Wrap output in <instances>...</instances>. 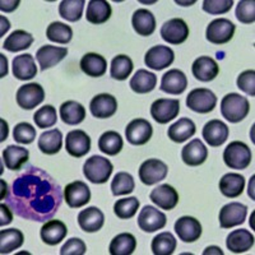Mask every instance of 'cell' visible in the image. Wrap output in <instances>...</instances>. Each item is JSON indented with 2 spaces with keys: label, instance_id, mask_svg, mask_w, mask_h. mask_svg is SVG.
Instances as JSON below:
<instances>
[{
  "label": "cell",
  "instance_id": "10",
  "mask_svg": "<svg viewBox=\"0 0 255 255\" xmlns=\"http://www.w3.org/2000/svg\"><path fill=\"white\" fill-rule=\"evenodd\" d=\"M161 36L168 44H183L189 37V26L181 18H172L161 27Z\"/></svg>",
  "mask_w": 255,
  "mask_h": 255
},
{
  "label": "cell",
  "instance_id": "46",
  "mask_svg": "<svg viewBox=\"0 0 255 255\" xmlns=\"http://www.w3.org/2000/svg\"><path fill=\"white\" fill-rule=\"evenodd\" d=\"M135 183L130 174L128 172H118L111 181V191L115 197L127 195L133 193Z\"/></svg>",
  "mask_w": 255,
  "mask_h": 255
},
{
  "label": "cell",
  "instance_id": "5",
  "mask_svg": "<svg viewBox=\"0 0 255 255\" xmlns=\"http://www.w3.org/2000/svg\"><path fill=\"white\" fill-rule=\"evenodd\" d=\"M217 105V97L208 88H195L186 97V106L198 114H208Z\"/></svg>",
  "mask_w": 255,
  "mask_h": 255
},
{
  "label": "cell",
  "instance_id": "55",
  "mask_svg": "<svg viewBox=\"0 0 255 255\" xmlns=\"http://www.w3.org/2000/svg\"><path fill=\"white\" fill-rule=\"evenodd\" d=\"M19 5V1H1L0 3V9L3 10V12H13L14 9L18 8Z\"/></svg>",
  "mask_w": 255,
  "mask_h": 255
},
{
  "label": "cell",
  "instance_id": "54",
  "mask_svg": "<svg viewBox=\"0 0 255 255\" xmlns=\"http://www.w3.org/2000/svg\"><path fill=\"white\" fill-rule=\"evenodd\" d=\"M0 212H1V217H0V220H1L0 221V225H1V226H6V225H9V223L12 222L13 215L6 204H0Z\"/></svg>",
  "mask_w": 255,
  "mask_h": 255
},
{
  "label": "cell",
  "instance_id": "40",
  "mask_svg": "<svg viewBox=\"0 0 255 255\" xmlns=\"http://www.w3.org/2000/svg\"><path fill=\"white\" fill-rule=\"evenodd\" d=\"M136 248V239L129 232L119 234L111 240L109 252L111 255H130Z\"/></svg>",
  "mask_w": 255,
  "mask_h": 255
},
{
  "label": "cell",
  "instance_id": "2",
  "mask_svg": "<svg viewBox=\"0 0 255 255\" xmlns=\"http://www.w3.org/2000/svg\"><path fill=\"white\" fill-rule=\"evenodd\" d=\"M250 104L247 97L239 93H229L221 101V114L230 123H240L248 116Z\"/></svg>",
  "mask_w": 255,
  "mask_h": 255
},
{
  "label": "cell",
  "instance_id": "17",
  "mask_svg": "<svg viewBox=\"0 0 255 255\" xmlns=\"http://www.w3.org/2000/svg\"><path fill=\"white\" fill-rule=\"evenodd\" d=\"M90 110L97 119H108L118 111V100L109 93H100L91 101Z\"/></svg>",
  "mask_w": 255,
  "mask_h": 255
},
{
  "label": "cell",
  "instance_id": "43",
  "mask_svg": "<svg viewBox=\"0 0 255 255\" xmlns=\"http://www.w3.org/2000/svg\"><path fill=\"white\" fill-rule=\"evenodd\" d=\"M133 61L127 55H118L111 61L110 76L116 81H125L133 72Z\"/></svg>",
  "mask_w": 255,
  "mask_h": 255
},
{
  "label": "cell",
  "instance_id": "35",
  "mask_svg": "<svg viewBox=\"0 0 255 255\" xmlns=\"http://www.w3.org/2000/svg\"><path fill=\"white\" fill-rule=\"evenodd\" d=\"M59 115L67 125H78L86 118V109L77 101H67L61 104Z\"/></svg>",
  "mask_w": 255,
  "mask_h": 255
},
{
  "label": "cell",
  "instance_id": "28",
  "mask_svg": "<svg viewBox=\"0 0 255 255\" xmlns=\"http://www.w3.org/2000/svg\"><path fill=\"white\" fill-rule=\"evenodd\" d=\"M254 245V236L248 230H234L230 232V235L227 236L226 247L230 252L235 253V254H240V253H245L250 250Z\"/></svg>",
  "mask_w": 255,
  "mask_h": 255
},
{
  "label": "cell",
  "instance_id": "31",
  "mask_svg": "<svg viewBox=\"0 0 255 255\" xmlns=\"http://www.w3.org/2000/svg\"><path fill=\"white\" fill-rule=\"evenodd\" d=\"M195 131L197 129H195L194 122L189 118H181L168 128L167 135L172 142L183 143L194 135Z\"/></svg>",
  "mask_w": 255,
  "mask_h": 255
},
{
  "label": "cell",
  "instance_id": "1",
  "mask_svg": "<svg viewBox=\"0 0 255 255\" xmlns=\"http://www.w3.org/2000/svg\"><path fill=\"white\" fill-rule=\"evenodd\" d=\"M63 202V190L46 171L28 166L13 181L6 203L24 220L46 222L51 220Z\"/></svg>",
  "mask_w": 255,
  "mask_h": 255
},
{
  "label": "cell",
  "instance_id": "26",
  "mask_svg": "<svg viewBox=\"0 0 255 255\" xmlns=\"http://www.w3.org/2000/svg\"><path fill=\"white\" fill-rule=\"evenodd\" d=\"M79 67H81L82 72L87 74L88 77L99 78V77L105 76V73L108 70V61L100 54L88 52L81 59Z\"/></svg>",
  "mask_w": 255,
  "mask_h": 255
},
{
  "label": "cell",
  "instance_id": "39",
  "mask_svg": "<svg viewBox=\"0 0 255 255\" xmlns=\"http://www.w3.org/2000/svg\"><path fill=\"white\" fill-rule=\"evenodd\" d=\"M33 44V36L23 29H17L12 32L4 41L3 47L9 52H18L31 47Z\"/></svg>",
  "mask_w": 255,
  "mask_h": 255
},
{
  "label": "cell",
  "instance_id": "19",
  "mask_svg": "<svg viewBox=\"0 0 255 255\" xmlns=\"http://www.w3.org/2000/svg\"><path fill=\"white\" fill-rule=\"evenodd\" d=\"M149 199L161 209L171 211L179 203V194H177L176 189L172 188L171 185L163 184L151 191Z\"/></svg>",
  "mask_w": 255,
  "mask_h": 255
},
{
  "label": "cell",
  "instance_id": "15",
  "mask_svg": "<svg viewBox=\"0 0 255 255\" xmlns=\"http://www.w3.org/2000/svg\"><path fill=\"white\" fill-rule=\"evenodd\" d=\"M167 223L165 213L152 206H145L138 216V226L144 232H154L162 230Z\"/></svg>",
  "mask_w": 255,
  "mask_h": 255
},
{
  "label": "cell",
  "instance_id": "24",
  "mask_svg": "<svg viewBox=\"0 0 255 255\" xmlns=\"http://www.w3.org/2000/svg\"><path fill=\"white\" fill-rule=\"evenodd\" d=\"M188 87V79L181 70L171 69L166 72L161 81V91L168 95H181Z\"/></svg>",
  "mask_w": 255,
  "mask_h": 255
},
{
  "label": "cell",
  "instance_id": "20",
  "mask_svg": "<svg viewBox=\"0 0 255 255\" xmlns=\"http://www.w3.org/2000/svg\"><path fill=\"white\" fill-rule=\"evenodd\" d=\"M67 225L59 220H49L42 225L40 231L41 240L50 247H55L67 238Z\"/></svg>",
  "mask_w": 255,
  "mask_h": 255
},
{
  "label": "cell",
  "instance_id": "56",
  "mask_svg": "<svg viewBox=\"0 0 255 255\" xmlns=\"http://www.w3.org/2000/svg\"><path fill=\"white\" fill-rule=\"evenodd\" d=\"M0 58H1V77H4L8 73V61H6V58H4V55H0Z\"/></svg>",
  "mask_w": 255,
  "mask_h": 255
},
{
  "label": "cell",
  "instance_id": "49",
  "mask_svg": "<svg viewBox=\"0 0 255 255\" xmlns=\"http://www.w3.org/2000/svg\"><path fill=\"white\" fill-rule=\"evenodd\" d=\"M13 138L20 144H31L36 139V129L29 123H19L13 130Z\"/></svg>",
  "mask_w": 255,
  "mask_h": 255
},
{
  "label": "cell",
  "instance_id": "37",
  "mask_svg": "<svg viewBox=\"0 0 255 255\" xmlns=\"http://www.w3.org/2000/svg\"><path fill=\"white\" fill-rule=\"evenodd\" d=\"M157 84V77L153 73L148 72L145 69H139L134 74L133 78L130 79V86L131 90L135 93L139 95H144V93L152 92L154 90Z\"/></svg>",
  "mask_w": 255,
  "mask_h": 255
},
{
  "label": "cell",
  "instance_id": "48",
  "mask_svg": "<svg viewBox=\"0 0 255 255\" xmlns=\"http://www.w3.org/2000/svg\"><path fill=\"white\" fill-rule=\"evenodd\" d=\"M33 120H35L36 125L41 129H46V128H51L56 124L58 122V114H56V109L51 105H46L44 108L38 109L33 115Z\"/></svg>",
  "mask_w": 255,
  "mask_h": 255
},
{
  "label": "cell",
  "instance_id": "57",
  "mask_svg": "<svg viewBox=\"0 0 255 255\" xmlns=\"http://www.w3.org/2000/svg\"><path fill=\"white\" fill-rule=\"evenodd\" d=\"M211 253H216V254H220V255L223 254L222 250H221L220 248H217V247H209V248H207V249L204 250L203 254L207 255V254H211Z\"/></svg>",
  "mask_w": 255,
  "mask_h": 255
},
{
  "label": "cell",
  "instance_id": "32",
  "mask_svg": "<svg viewBox=\"0 0 255 255\" xmlns=\"http://www.w3.org/2000/svg\"><path fill=\"white\" fill-rule=\"evenodd\" d=\"M29 158V152L27 148L19 147V145H8L3 151V161L5 167L17 171L24 163H27Z\"/></svg>",
  "mask_w": 255,
  "mask_h": 255
},
{
  "label": "cell",
  "instance_id": "33",
  "mask_svg": "<svg viewBox=\"0 0 255 255\" xmlns=\"http://www.w3.org/2000/svg\"><path fill=\"white\" fill-rule=\"evenodd\" d=\"M113 9L105 0H91L87 5L86 18L92 24H102L108 22L111 17Z\"/></svg>",
  "mask_w": 255,
  "mask_h": 255
},
{
  "label": "cell",
  "instance_id": "59",
  "mask_svg": "<svg viewBox=\"0 0 255 255\" xmlns=\"http://www.w3.org/2000/svg\"><path fill=\"white\" fill-rule=\"evenodd\" d=\"M1 125H3V133H1V138H0V140L3 142L4 139H6V136H8V124H6L4 120H1Z\"/></svg>",
  "mask_w": 255,
  "mask_h": 255
},
{
  "label": "cell",
  "instance_id": "45",
  "mask_svg": "<svg viewBox=\"0 0 255 255\" xmlns=\"http://www.w3.org/2000/svg\"><path fill=\"white\" fill-rule=\"evenodd\" d=\"M84 0H63L59 5V14L68 22H77L83 14Z\"/></svg>",
  "mask_w": 255,
  "mask_h": 255
},
{
  "label": "cell",
  "instance_id": "16",
  "mask_svg": "<svg viewBox=\"0 0 255 255\" xmlns=\"http://www.w3.org/2000/svg\"><path fill=\"white\" fill-rule=\"evenodd\" d=\"M65 149L72 157L81 158L86 156L91 149V138L83 130H72L65 138Z\"/></svg>",
  "mask_w": 255,
  "mask_h": 255
},
{
  "label": "cell",
  "instance_id": "7",
  "mask_svg": "<svg viewBox=\"0 0 255 255\" xmlns=\"http://www.w3.org/2000/svg\"><path fill=\"white\" fill-rule=\"evenodd\" d=\"M167 172L168 167L163 161L158 158H149L140 165L139 179L145 185H154L166 179Z\"/></svg>",
  "mask_w": 255,
  "mask_h": 255
},
{
  "label": "cell",
  "instance_id": "6",
  "mask_svg": "<svg viewBox=\"0 0 255 255\" xmlns=\"http://www.w3.org/2000/svg\"><path fill=\"white\" fill-rule=\"evenodd\" d=\"M235 24L226 18H217L212 20L206 29V37L211 44H227L235 33Z\"/></svg>",
  "mask_w": 255,
  "mask_h": 255
},
{
  "label": "cell",
  "instance_id": "51",
  "mask_svg": "<svg viewBox=\"0 0 255 255\" xmlns=\"http://www.w3.org/2000/svg\"><path fill=\"white\" fill-rule=\"evenodd\" d=\"M234 5L232 0H204L203 10L212 15H220L230 12Z\"/></svg>",
  "mask_w": 255,
  "mask_h": 255
},
{
  "label": "cell",
  "instance_id": "22",
  "mask_svg": "<svg viewBox=\"0 0 255 255\" xmlns=\"http://www.w3.org/2000/svg\"><path fill=\"white\" fill-rule=\"evenodd\" d=\"M193 76L200 82H211L218 76L220 67L215 59L209 56H199L191 65Z\"/></svg>",
  "mask_w": 255,
  "mask_h": 255
},
{
  "label": "cell",
  "instance_id": "34",
  "mask_svg": "<svg viewBox=\"0 0 255 255\" xmlns=\"http://www.w3.org/2000/svg\"><path fill=\"white\" fill-rule=\"evenodd\" d=\"M245 186V177L240 174L230 172L220 180V191L227 198H238Z\"/></svg>",
  "mask_w": 255,
  "mask_h": 255
},
{
  "label": "cell",
  "instance_id": "53",
  "mask_svg": "<svg viewBox=\"0 0 255 255\" xmlns=\"http://www.w3.org/2000/svg\"><path fill=\"white\" fill-rule=\"evenodd\" d=\"M87 248L83 240L78 238H73L64 244L60 249L61 255H83Z\"/></svg>",
  "mask_w": 255,
  "mask_h": 255
},
{
  "label": "cell",
  "instance_id": "29",
  "mask_svg": "<svg viewBox=\"0 0 255 255\" xmlns=\"http://www.w3.org/2000/svg\"><path fill=\"white\" fill-rule=\"evenodd\" d=\"M37 74L35 59L31 54H22L13 59V76L19 81H29Z\"/></svg>",
  "mask_w": 255,
  "mask_h": 255
},
{
  "label": "cell",
  "instance_id": "13",
  "mask_svg": "<svg viewBox=\"0 0 255 255\" xmlns=\"http://www.w3.org/2000/svg\"><path fill=\"white\" fill-rule=\"evenodd\" d=\"M153 128L145 119L131 120L125 128V136L128 142L133 145H143L152 138Z\"/></svg>",
  "mask_w": 255,
  "mask_h": 255
},
{
  "label": "cell",
  "instance_id": "3",
  "mask_svg": "<svg viewBox=\"0 0 255 255\" xmlns=\"http://www.w3.org/2000/svg\"><path fill=\"white\" fill-rule=\"evenodd\" d=\"M113 163L102 156H92L84 162L83 174L93 184L108 183L113 174Z\"/></svg>",
  "mask_w": 255,
  "mask_h": 255
},
{
  "label": "cell",
  "instance_id": "36",
  "mask_svg": "<svg viewBox=\"0 0 255 255\" xmlns=\"http://www.w3.org/2000/svg\"><path fill=\"white\" fill-rule=\"evenodd\" d=\"M38 148L45 154H56L63 147V134L59 129L44 131L38 138Z\"/></svg>",
  "mask_w": 255,
  "mask_h": 255
},
{
  "label": "cell",
  "instance_id": "23",
  "mask_svg": "<svg viewBox=\"0 0 255 255\" xmlns=\"http://www.w3.org/2000/svg\"><path fill=\"white\" fill-rule=\"evenodd\" d=\"M67 55V47L45 45V46L40 47L37 50V52H36V59H37L38 64H40L41 70H46L51 67H55L56 64L60 63Z\"/></svg>",
  "mask_w": 255,
  "mask_h": 255
},
{
  "label": "cell",
  "instance_id": "21",
  "mask_svg": "<svg viewBox=\"0 0 255 255\" xmlns=\"http://www.w3.org/2000/svg\"><path fill=\"white\" fill-rule=\"evenodd\" d=\"M203 138L211 147H220L229 138V127L221 120H211L203 128Z\"/></svg>",
  "mask_w": 255,
  "mask_h": 255
},
{
  "label": "cell",
  "instance_id": "47",
  "mask_svg": "<svg viewBox=\"0 0 255 255\" xmlns=\"http://www.w3.org/2000/svg\"><path fill=\"white\" fill-rule=\"evenodd\" d=\"M139 208V200L135 197L124 198V199H118L114 204V212L120 220H129L135 216Z\"/></svg>",
  "mask_w": 255,
  "mask_h": 255
},
{
  "label": "cell",
  "instance_id": "18",
  "mask_svg": "<svg viewBox=\"0 0 255 255\" xmlns=\"http://www.w3.org/2000/svg\"><path fill=\"white\" fill-rule=\"evenodd\" d=\"M175 232L184 243H194L202 236V225L197 218L184 216L175 222Z\"/></svg>",
  "mask_w": 255,
  "mask_h": 255
},
{
  "label": "cell",
  "instance_id": "11",
  "mask_svg": "<svg viewBox=\"0 0 255 255\" xmlns=\"http://www.w3.org/2000/svg\"><path fill=\"white\" fill-rule=\"evenodd\" d=\"M248 215V207L244 204L232 202L223 206L220 211V226L222 229H232V227L243 225Z\"/></svg>",
  "mask_w": 255,
  "mask_h": 255
},
{
  "label": "cell",
  "instance_id": "9",
  "mask_svg": "<svg viewBox=\"0 0 255 255\" xmlns=\"http://www.w3.org/2000/svg\"><path fill=\"white\" fill-rule=\"evenodd\" d=\"M17 104L24 110H32L45 100V91L38 83H27L18 88Z\"/></svg>",
  "mask_w": 255,
  "mask_h": 255
},
{
  "label": "cell",
  "instance_id": "44",
  "mask_svg": "<svg viewBox=\"0 0 255 255\" xmlns=\"http://www.w3.org/2000/svg\"><path fill=\"white\" fill-rule=\"evenodd\" d=\"M46 37L52 42L67 45L73 38V29L63 22H52L47 26Z\"/></svg>",
  "mask_w": 255,
  "mask_h": 255
},
{
  "label": "cell",
  "instance_id": "52",
  "mask_svg": "<svg viewBox=\"0 0 255 255\" xmlns=\"http://www.w3.org/2000/svg\"><path fill=\"white\" fill-rule=\"evenodd\" d=\"M238 87L247 95L255 96V72L253 69L245 70L238 77Z\"/></svg>",
  "mask_w": 255,
  "mask_h": 255
},
{
  "label": "cell",
  "instance_id": "50",
  "mask_svg": "<svg viewBox=\"0 0 255 255\" xmlns=\"http://www.w3.org/2000/svg\"><path fill=\"white\" fill-rule=\"evenodd\" d=\"M236 18L241 23L250 24L255 20L254 0H241L236 6Z\"/></svg>",
  "mask_w": 255,
  "mask_h": 255
},
{
  "label": "cell",
  "instance_id": "30",
  "mask_svg": "<svg viewBox=\"0 0 255 255\" xmlns=\"http://www.w3.org/2000/svg\"><path fill=\"white\" fill-rule=\"evenodd\" d=\"M131 24L139 36H151L156 29V18L148 9H138L131 17Z\"/></svg>",
  "mask_w": 255,
  "mask_h": 255
},
{
  "label": "cell",
  "instance_id": "41",
  "mask_svg": "<svg viewBox=\"0 0 255 255\" xmlns=\"http://www.w3.org/2000/svg\"><path fill=\"white\" fill-rule=\"evenodd\" d=\"M123 138L118 131H105L99 139V148L102 153L108 156H116L123 149Z\"/></svg>",
  "mask_w": 255,
  "mask_h": 255
},
{
  "label": "cell",
  "instance_id": "25",
  "mask_svg": "<svg viewBox=\"0 0 255 255\" xmlns=\"http://www.w3.org/2000/svg\"><path fill=\"white\" fill-rule=\"evenodd\" d=\"M78 223L84 232H97L104 226L105 216L97 207H88L79 212Z\"/></svg>",
  "mask_w": 255,
  "mask_h": 255
},
{
  "label": "cell",
  "instance_id": "58",
  "mask_svg": "<svg viewBox=\"0 0 255 255\" xmlns=\"http://www.w3.org/2000/svg\"><path fill=\"white\" fill-rule=\"evenodd\" d=\"M1 23H3V27H1V33H0V35L3 36L4 32H6L9 29L10 24H9V20L4 17H1Z\"/></svg>",
  "mask_w": 255,
  "mask_h": 255
},
{
  "label": "cell",
  "instance_id": "12",
  "mask_svg": "<svg viewBox=\"0 0 255 255\" xmlns=\"http://www.w3.org/2000/svg\"><path fill=\"white\" fill-rule=\"evenodd\" d=\"M175 60V52L171 47L157 45L145 52L144 63L153 70H162L170 67Z\"/></svg>",
  "mask_w": 255,
  "mask_h": 255
},
{
  "label": "cell",
  "instance_id": "8",
  "mask_svg": "<svg viewBox=\"0 0 255 255\" xmlns=\"http://www.w3.org/2000/svg\"><path fill=\"white\" fill-rule=\"evenodd\" d=\"M180 101L176 99H158L151 105V116L158 124H167L177 118Z\"/></svg>",
  "mask_w": 255,
  "mask_h": 255
},
{
  "label": "cell",
  "instance_id": "42",
  "mask_svg": "<svg viewBox=\"0 0 255 255\" xmlns=\"http://www.w3.org/2000/svg\"><path fill=\"white\" fill-rule=\"evenodd\" d=\"M151 249L154 255H171L176 249V239L171 232H161L152 240Z\"/></svg>",
  "mask_w": 255,
  "mask_h": 255
},
{
  "label": "cell",
  "instance_id": "38",
  "mask_svg": "<svg viewBox=\"0 0 255 255\" xmlns=\"http://www.w3.org/2000/svg\"><path fill=\"white\" fill-rule=\"evenodd\" d=\"M24 236L18 229H8L0 231V253L9 254L23 245Z\"/></svg>",
  "mask_w": 255,
  "mask_h": 255
},
{
  "label": "cell",
  "instance_id": "14",
  "mask_svg": "<svg viewBox=\"0 0 255 255\" xmlns=\"http://www.w3.org/2000/svg\"><path fill=\"white\" fill-rule=\"evenodd\" d=\"M64 200L70 208H81L91 200V190L81 180L68 184L64 189Z\"/></svg>",
  "mask_w": 255,
  "mask_h": 255
},
{
  "label": "cell",
  "instance_id": "27",
  "mask_svg": "<svg viewBox=\"0 0 255 255\" xmlns=\"http://www.w3.org/2000/svg\"><path fill=\"white\" fill-rule=\"evenodd\" d=\"M208 149L200 139H193L181 151V158L188 166H199L206 162Z\"/></svg>",
  "mask_w": 255,
  "mask_h": 255
},
{
  "label": "cell",
  "instance_id": "4",
  "mask_svg": "<svg viewBox=\"0 0 255 255\" xmlns=\"http://www.w3.org/2000/svg\"><path fill=\"white\" fill-rule=\"evenodd\" d=\"M223 161L227 167L234 170H245L252 163V151L245 143L235 140L225 148Z\"/></svg>",
  "mask_w": 255,
  "mask_h": 255
}]
</instances>
